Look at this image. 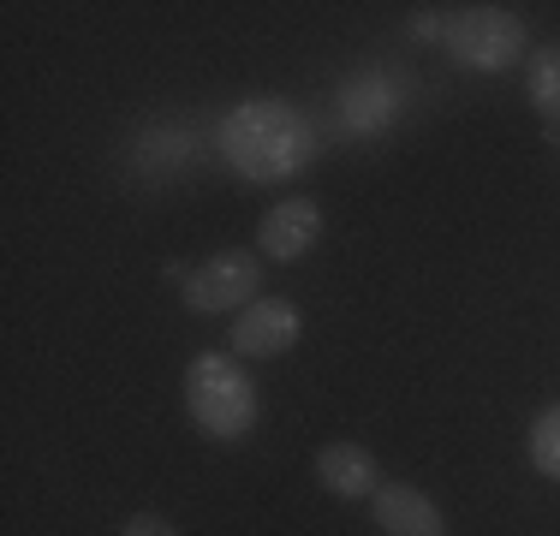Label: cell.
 I'll list each match as a JSON object with an SVG mask.
<instances>
[{
  "label": "cell",
  "mask_w": 560,
  "mask_h": 536,
  "mask_svg": "<svg viewBox=\"0 0 560 536\" xmlns=\"http://www.w3.org/2000/svg\"><path fill=\"white\" fill-rule=\"evenodd\" d=\"M316 143H323L316 119L280 96H250L221 119V155L250 185H275V179L304 173L316 161Z\"/></svg>",
  "instance_id": "obj_1"
},
{
  "label": "cell",
  "mask_w": 560,
  "mask_h": 536,
  "mask_svg": "<svg viewBox=\"0 0 560 536\" xmlns=\"http://www.w3.org/2000/svg\"><path fill=\"white\" fill-rule=\"evenodd\" d=\"M185 411L203 435L215 441H245L257 429V382L245 375L233 352H197L185 364Z\"/></svg>",
  "instance_id": "obj_2"
},
{
  "label": "cell",
  "mask_w": 560,
  "mask_h": 536,
  "mask_svg": "<svg viewBox=\"0 0 560 536\" xmlns=\"http://www.w3.org/2000/svg\"><path fill=\"white\" fill-rule=\"evenodd\" d=\"M442 48L471 72H506L513 60H525V24L506 7H459L442 12Z\"/></svg>",
  "instance_id": "obj_3"
},
{
  "label": "cell",
  "mask_w": 560,
  "mask_h": 536,
  "mask_svg": "<svg viewBox=\"0 0 560 536\" xmlns=\"http://www.w3.org/2000/svg\"><path fill=\"white\" fill-rule=\"evenodd\" d=\"M262 299V257L250 250H215L209 263H197L185 275V311L197 316H226L245 311V304Z\"/></svg>",
  "instance_id": "obj_4"
},
{
  "label": "cell",
  "mask_w": 560,
  "mask_h": 536,
  "mask_svg": "<svg viewBox=\"0 0 560 536\" xmlns=\"http://www.w3.org/2000/svg\"><path fill=\"white\" fill-rule=\"evenodd\" d=\"M304 334V316L292 299H257L233 316V358H280Z\"/></svg>",
  "instance_id": "obj_5"
},
{
  "label": "cell",
  "mask_w": 560,
  "mask_h": 536,
  "mask_svg": "<svg viewBox=\"0 0 560 536\" xmlns=\"http://www.w3.org/2000/svg\"><path fill=\"white\" fill-rule=\"evenodd\" d=\"M316 238H323V203H316V197H287V203H275V209L257 221V250H262L269 263H299V257H311Z\"/></svg>",
  "instance_id": "obj_6"
},
{
  "label": "cell",
  "mask_w": 560,
  "mask_h": 536,
  "mask_svg": "<svg viewBox=\"0 0 560 536\" xmlns=\"http://www.w3.org/2000/svg\"><path fill=\"white\" fill-rule=\"evenodd\" d=\"M370 513H376L382 536H447L442 506L423 489H411V482H382V489L370 494Z\"/></svg>",
  "instance_id": "obj_7"
},
{
  "label": "cell",
  "mask_w": 560,
  "mask_h": 536,
  "mask_svg": "<svg viewBox=\"0 0 560 536\" xmlns=\"http://www.w3.org/2000/svg\"><path fill=\"white\" fill-rule=\"evenodd\" d=\"M316 482H323L328 494H340V501H370V494L382 489V471H376V459H370V447H358V441H328V447L316 453Z\"/></svg>",
  "instance_id": "obj_8"
},
{
  "label": "cell",
  "mask_w": 560,
  "mask_h": 536,
  "mask_svg": "<svg viewBox=\"0 0 560 536\" xmlns=\"http://www.w3.org/2000/svg\"><path fill=\"white\" fill-rule=\"evenodd\" d=\"M394 107H399V96H394V84L382 72H370V78H358V84H346V96H340V119L352 131H382L394 119Z\"/></svg>",
  "instance_id": "obj_9"
},
{
  "label": "cell",
  "mask_w": 560,
  "mask_h": 536,
  "mask_svg": "<svg viewBox=\"0 0 560 536\" xmlns=\"http://www.w3.org/2000/svg\"><path fill=\"white\" fill-rule=\"evenodd\" d=\"M525 96H530V107H537L549 126H560V43L537 48L525 60Z\"/></svg>",
  "instance_id": "obj_10"
},
{
  "label": "cell",
  "mask_w": 560,
  "mask_h": 536,
  "mask_svg": "<svg viewBox=\"0 0 560 536\" xmlns=\"http://www.w3.org/2000/svg\"><path fill=\"white\" fill-rule=\"evenodd\" d=\"M525 453H530V465H537V477L560 482V406L537 411V423H530V435H525Z\"/></svg>",
  "instance_id": "obj_11"
},
{
  "label": "cell",
  "mask_w": 560,
  "mask_h": 536,
  "mask_svg": "<svg viewBox=\"0 0 560 536\" xmlns=\"http://www.w3.org/2000/svg\"><path fill=\"white\" fill-rule=\"evenodd\" d=\"M119 536H179V525L162 513H131L126 525H119Z\"/></svg>",
  "instance_id": "obj_12"
},
{
  "label": "cell",
  "mask_w": 560,
  "mask_h": 536,
  "mask_svg": "<svg viewBox=\"0 0 560 536\" xmlns=\"http://www.w3.org/2000/svg\"><path fill=\"white\" fill-rule=\"evenodd\" d=\"M411 36H418V43H442V12H418V19H411Z\"/></svg>",
  "instance_id": "obj_13"
}]
</instances>
